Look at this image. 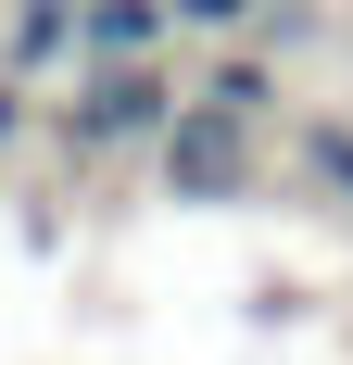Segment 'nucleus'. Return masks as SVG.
Here are the masks:
<instances>
[{
  "mask_svg": "<svg viewBox=\"0 0 353 365\" xmlns=\"http://www.w3.org/2000/svg\"><path fill=\"white\" fill-rule=\"evenodd\" d=\"M164 189H189V202H227V189H240V126L214 101H189L164 126Z\"/></svg>",
  "mask_w": 353,
  "mask_h": 365,
  "instance_id": "obj_2",
  "label": "nucleus"
},
{
  "mask_svg": "<svg viewBox=\"0 0 353 365\" xmlns=\"http://www.w3.org/2000/svg\"><path fill=\"white\" fill-rule=\"evenodd\" d=\"M164 26H176L164 0H76V51H89V63H151Z\"/></svg>",
  "mask_w": 353,
  "mask_h": 365,
  "instance_id": "obj_3",
  "label": "nucleus"
},
{
  "mask_svg": "<svg viewBox=\"0 0 353 365\" xmlns=\"http://www.w3.org/2000/svg\"><path fill=\"white\" fill-rule=\"evenodd\" d=\"M13 126H26V76H0V151H13Z\"/></svg>",
  "mask_w": 353,
  "mask_h": 365,
  "instance_id": "obj_8",
  "label": "nucleus"
},
{
  "mask_svg": "<svg viewBox=\"0 0 353 365\" xmlns=\"http://www.w3.org/2000/svg\"><path fill=\"white\" fill-rule=\"evenodd\" d=\"M76 51V0H13V26H0V63L13 76H51Z\"/></svg>",
  "mask_w": 353,
  "mask_h": 365,
  "instance_id": "obj_4",
  "label": "nucleus"
},
{
  "mask_svg": "<svg viewBox=\"0 0 353 365\" xmlns=\"http://www.w3.org/2000/svg\"><path fill=\"white\" fill-rule=\"evenodd\" d=\"M176 76L164 63H89L76 76V151H164V126H176Z\"/></svg>",
  "mask_w": 353,
  "mask_h": 365,
  "instance_id": "obj_1",
  "label": "nucleus"
},
{
  "mask_svg": "<svg viewBox=\"0 0 353 365\" xmlns=\"http://www.w3.org/2000/svg\"><path fill=\"white\" fill-rule=\"evenodd\" d=\"M303 164H316V177L353 202V126H303Z\"/></svg>",
  "mask_w": 353,
  "mask_h": 365,
  "instance_id": "obj_6",
  "label": "nucleus"
},
{
  "mask_svg": "<svg viewBox=\"0 0 353 365\" xmlns=\"http://www.w3.org/2000/svg\"><path fill=\"white\" fill-rule=\"evenodd\" d=\"M202 101H214V113H227V126H252V113H278V76L252 63V51H227V63H214V76H202Z\"/></svg>",
  "mask_w": 353,
  "mask_h": 365,
  "instance_id": "obj_5",
  "label": "nucleus"
},
{
  "mask_svg": "<svg viewBox=\"0 0 353 365\" xmlns=\"http://www.w3.org/2000/svg\"><path fill=\"white\" fill-rule=\"evenodd\" d=\"M164 13H176V26H202V38H240L265 0H164Z\"/></svg>",
  "mask_w": 353,
  "mask_h": 365,
  "instance_id": "obj_7",
  "label": "nucleus"
}]
</instances>
